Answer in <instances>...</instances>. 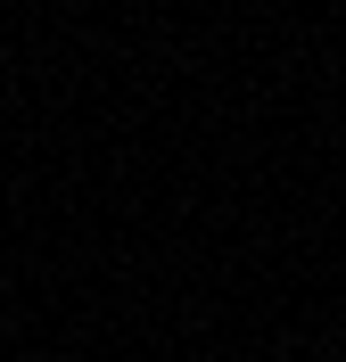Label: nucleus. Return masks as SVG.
I'll return each mask as SVG.
<instances>
[]
</instances>
